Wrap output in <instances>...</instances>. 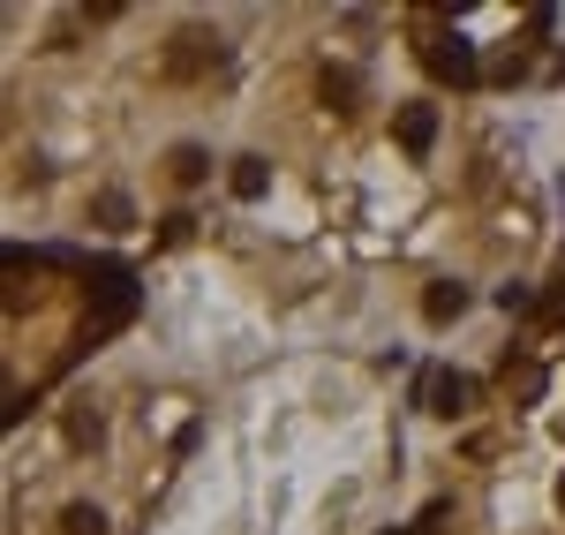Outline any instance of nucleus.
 Here are the masks:
<instances>
[{"label":"nucleus","instance_id":"obj_3","mask_svg":"<svg viewBox=\"0 0 565 535\" xmlns=\"http://www.w3.org/2000/svg\"><path fill=\"white\" fill-rule=\"evenodd\" d=\"M392 129H399V151H407V159H423V151L437 143V106H430V98L399 106V121H392Z\"/></svg>","mask_w":565,"mask_h":535},{"label":"nucleus","instance_id":"obj_2","mask_svg":"<svg viewBox=\"0 0 565 535\" xmlns=\"http://www.w3.org/2000/svg\"><path fill=\"white\" fill-rule=\"evenodd\" d=\"M468 400H476V385L460 377V370H423V385H415V407H430V415H468Z\"/></svg>","mask_w":565,"mask_h":535},{"label":"nucleus","instance_id":"obj_1","mask_svg":"<svg viewBox=\"0 0 565 535\" xmlns=\"http://www.w3.org/2000/svg\"><path fill=\"white\" fill-rule=\"evenodd\" d=\"M423 61H430V76H437V84H460V90H468V84L482 76L476 45L460 39V31H445V39H430V45H423Z\"/></svg>","mask_w":565,"mask_h":535},{"label":"nucleus","instance_id":"obj_11","mask_svg":"<svg viewBox=\"0 0 565 535\" xmlns=\"http://www.w3.org/2000/svg\"><path fill=\"white\" fill-rule=\"evenodd\" d=\"M498 310H505V317H527V310H535V295L513 279V287H498Z\"/></svg>","mask_w":565,"mask_h":535},{"label":"nucleus","instance_id":"obj_6","mask_svg":"<svg viewBox=\"0 0 565 535\" xmlns=\"http://www.w3.org/2000/svg\"><path fill=\"white\" fill-rule=\"evenodd\" d=\"M226 181H234V196H242V204H257L264 189H271V167L249 151V159H234V174H226Z\"/></svg>","mask_w":565,"mask_h":535},{"label":"nucleus","instance_id":"obj_7","mask_svg":"<svg viewBox=\"0 0 565 535\" xmlns=\"http://www.w3.org/2000/svg\"><path fill=\"white\" fill-rule=\"evenodd\" d=\"M324 98H332L340 114H354V98H362V76H354V68H324Z\"/></svg>","mask_w":565,"mask_h":535},{"label":"nucleus","instance_id":"obj_4","mask_svg":"<svg viewBox=\"0 0 565 535\" xmlns=\"http://www.w3.org/2000/svg\"><path fill=\"white\" fill-rule=\"evenodd\" d=\"M174 45H181V53H174V76H196L204 61H212V68L226 61V45H218V31H181Z\"/></svg>","mask_w":565,"mask_h":535},{"label":"nucleus","instance_id":"obj_13","mask_svg":"<svg viewBox=\"0 0 565 535\" xmlns=\"http://www.w3.org/2000/svg\"><path fill=\"white\" fill-rule=\"evenodd\" d=\"M558 505H565V491H558Z\"/></svg>","mask_w":565,"mask_h":535},{"label":"nucleus","instance_id":"obj_12","mask_svg":"<svg viewBox=\"0 0 565 535\" xmlns=\"http://www.w3.org/2000/svg\"><path fill=\"white\" fill-rule=\"evenodd\" d=\"M392 535H407V528H392Z\"/></svg>","mask_w":565,"mask_h":535},{"label":"nucleus","instance_id":"obj_9","mask_svg":"<svg viewBox=\"0 0 565 535\" xmlns=\"http://www.w3.org/2000/svg\"><path fill=\"white\" fill-rule=\"evenodd\" d=\"M61 528H68V535H106V513H98V505H68Z\"/></svg>","mask_w":565,"mask_h":535},{"label":"nucleus","instance_id":"obj_5","mask_svg":"<svg viewBox=\"0 0 565 535\" xmlns=\"http://www.w3.org/2000/svg\"><path fill=\"white\" fill-rule=\"evenodd\" d=\"M423 317H430V324H452V317H468V287H460V279H437L430 295H423Z\"/></svg>","mask_w":565,"mask_h":535},{"label":"nucleus","instance_id":"obj_8","mask_svg":"<svg viewBox=\"0 0 565 535\" xmlns=\"http://www.w3.org/2000/svg\"><path fill=\"white\" fill-rule=\"evenodd\" d=\"M204 174H212V159H204L196 143H181V151H174V181H189V189H196Z\"/></svg>","mask_w":565,"mask_h":535},{"label":"nucleus","instance_id":"obj_10","mask_svg":"<svg viewBox=\"0 0 565 535\" xmlns=\"http://www.w3.org/2000/svg\"><path fill=\"white\" fill-rule=\"evenodd\" d=\"M98 220H106V226H129V220H136V204L121 196V189H106V196H98Z\"/></svg>","mask_w":565,"mask_h":535}]
</instances>
